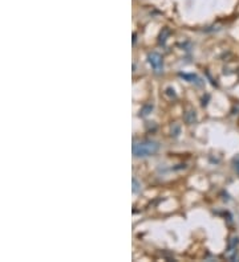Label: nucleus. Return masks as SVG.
I'll use <instances>...</instances> for the list:
<instances>
[{
	"label": "nucleus",
	"instance_id": "f257e3e1",
	"mask_svg": "<svg viewBox=\"0 0 239 262\" xmlns=\"http://www.w3.org/2000/svg\"><path fill=\"white\" fill-rule=\"evenodd\" d=\"M158 148H159V144L157 142H152V140L140 142V143L133 144V154L137 158H145V156L154 155L158 151Z\"/></svg>",
	"mask_w": 239,
	"mask_h": 262
},
{
	"label": "nucleus",
	"instance_id": "f03ea898",
	"mask_svg": "<svg viewBox=\"0 0 239 262\" xmlns=\"http://www.w3.org/2000/svg\"><path fill=\"white\" fill-rule=\"evenodd\" d=\"M148 60H149L150 65L153 66L156 72H161V69H162V57L159 56L158 53H150V54L148 56Z\"/></svg>",
	"mask_w": 239,
	"mask_h": 262
},
{
	"label": "nucleus",
	"instance_id": "7ed1b4c3",
	"mask_svg": "<svg viewBox=\"0 0 239 262\" xmlns=\"http://www.w3.org/2000/svg\"><path fill=\"white\" fill-rule=\"evenodd\" d=\"M169 33H170V30L169 29H163V33H161V36H159V41L161 42H163L166 40V36H169Z\"/></svg>",
	"mask_w": 239,
	"mask_h": 262
},
{
	"label": "nucleus",
	"instance_id": "20e7f679",
	"mask_svg": "<svg viewBox=\"0 0 239 262\" xmlns=\"http://www.w3.org/2000/svg\"><path fill=\"white\" fill-rule=\"evenodd\" d=\"M133 192H134V193L140 192V184H138V181H137L136 179H133Z\"/></svg>",
	"mask_w": 239,
	"mask_h": 262
},
{
	"label": "nucleus",
	"instance_id": "39448f33",
	"mask_svg": "<svg viewBox=\"0 0 239 262\" xmlns=\"http://www.w3.org/2000/svg\"><path fill=\"white\" fill-rule=\"evenodd\" d=\"M152 109H153V106H145V107L142 109V111H141V115H148L149 111H152Z\"/></svg>",
	"mask_w": 239,
	"mask_h": 262
},
{
	"label": "nucleus",
	"instance_id": "423d86ee",
	"mask_svg": "<svg viewBox=\"0 0 239 262\" xmlns=\"http://www.w3.org/2000/svg\"><path fill=\"white\" fill-rule=\"evenodd\" d=\"M234 166H235V170H237V172L239 174V155H238L235 159H234Z\"/></svg>",
	"mask_w": 239,
	"mask_h": 262
}]
</instances>
